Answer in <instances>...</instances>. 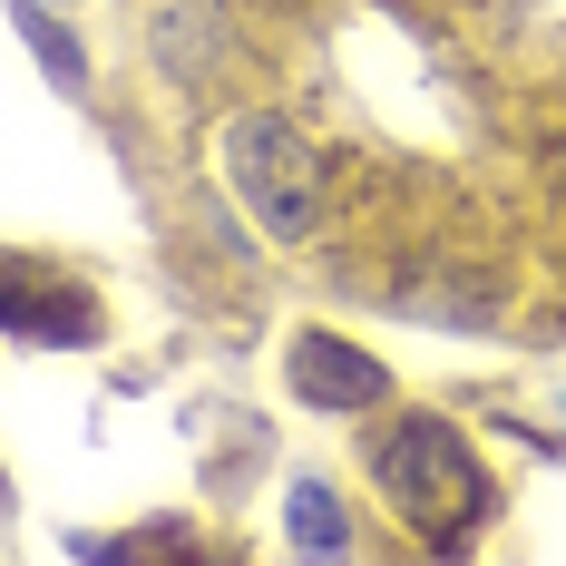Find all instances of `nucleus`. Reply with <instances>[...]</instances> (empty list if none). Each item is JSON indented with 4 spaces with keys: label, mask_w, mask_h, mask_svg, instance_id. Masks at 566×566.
<instances>
[{
    "label": "nucleus",
    "mask_w": 566,
    "mask_h": 566,
    "mask_svg": "<svg viewBox=\"0 0 566 566\" xmlns=\"http://www.w3.org/2000/svg\"><path fill=\"white\" fill-rule=\"evenodd\" d=\"M283 371H293V391L313 400V410H381V400H391V371H381L371 352L333 342V333H293Z\"/></svg>",
    "instance_id": "3"
},
{
    "label": "nucleus",
    "mask_w": 566,
    "mask_h": 566,
    "mask_svg": "<svg viewBox=\"0 0 566 566\" xmlns=\"http://www.w3.org/2000/svg\"><path fill=\"white\" fill-rule=\"evenodd\" d=\"M0 323H20V333L40 342H88V303L78 293H50V283H10V264H0Z\"/></svg>",
    "instance_id": "4"
},
{
    "label": "nucleus",
    "mask_w": 566,
    "mask_h": 566,
    "mask_svg": "<svg viewBox=\"0 0 566 566\" xmlns=\"http://www.w3.org/2000/svg\"><path fill=\"white\" fill-rule=\"evenodd\" d=\"M283 527H293L303 557H342V547H352V517H342V499L323 479H293V489H283Z\"/></svg>",
    "instance_id": "5"
},
{
    "label": "nucleus",
    "mask_w": 566,
    "mask_h": 566,
    "mask_svg": "<svg viewBox=\"0 0 566 566\" xmlns=\"http://www.w3.org/2000/svg\"><path fill=\"white\" fill-rule=\"evenodd\" d=\"M371 479L391 489V509L410 517L430 547H469V527L489 517V479H479L469 440H459L450 420H430V410L371 430Z\"/></svg>",
    "instance_id": "1"
},
{
    "label": "nucleus",
    "mask_w": 566,
    "mask_h": 566,
    "mask_svg": "<svg viewBox=\"0 0 566 566\" xmlns=\"http://www.w3.org/2000/svg\"><path fill=\"white\" fill-rule=\"evenodd\" d=\"M226 186L264 234H313L323 226V157L264 108L226 127Z\"/></svg>",
    "instance_id": "2"
},
{
    "label": "nucleus",
    "mask_w": 566,
    "mask_h": 566,
    "mask_svg": "<svg viewBox=\"0 0 566 566\" xmlns=\"http://www.w3.org/2000/svg\"><path fill=\"white\" fill-rule=\"evenodd\" d=\"M20 40L40 50V69H50L59 88H88V59H78V40H69V20H50L40 0H20Z\"/></svg>",
    "instance_id": "6"
}]
</instances>
